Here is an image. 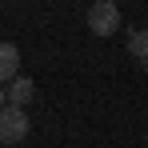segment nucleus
<instances>
[{
  "instance_id": "1",
  "label": "nucleus",
  "mask_w": 148,
  "mask_h": 148,
  "mask_svg": "<svg viewBox=\"0 0 148 148\" xmlns=\"http://www.w3.org/2000/svg\"><path fill=\"white\" fill-rule=\"evenodd\" d=\"M88 28H92L96 36H112V32L120 28V8H116L112 0H96V4L88 8Z\"/></svg>"
},
{
  "instance_id": "2",
  "label": "nucleus",
  "mask_w": 148,
  "mask_h": 148,
  "mask_svg": "<svg viewBox=\"0 0 148 148\" xmlns=\"http://www.w3.org/2000/svg\"><path fill=\"white\" fill-rule=\"evenodd\" d=\"M24 136H28V116H24V108L8 104V108L0 112V144H20Z\"/></svg>"
},
{
  "instance_id": "3",
  "label": "nucleus",
  "mask_w": 148,
  "mask_h": 148,
  "mask_svg": "<svg viewBox=\"0 0 148 148\" xmlns=\"http://www.w3.org/2000/svg\"><path fill=\"white\" fill-rule=\"evenodd\" d=\"M12 80H20V48L0 40V84H12Z\"/></svg>"
},
{
  "instance_id": "4",
  "label": "nucleus",
  "mask_w": 148,
  "mask_h": 148,
  "mask_svg": "<svg viewBox=\"0 0 148 148\" xmlns=\"http://www.w3.org/2000/svg\"><path fill=\"white\" fill-rule=\"evenodd\" d=\"M32 96H36V88H32V80H28V76H20V80H12V84H8V104L24 108Z\"/></svg>"
},
{
  "instance_id": "5",
  "label": "nucleus",
  "mask_w": 148,
  "mask_h": 148,
  "mask_svg": "<svg viewBox=\"0 0 148 148\" xmlns=\"http://www.w3.org/2000/svg\"><path fill=\"white\" fill-rule=\"evenodd\" d=\"M128 52H132V56L148 68V28H140V32H132V36H128Z\"/></svg>"
},
{
  "instance_id": "6",
  "label": "nucleus",
  "mask_w": 148,
  "mask_h": 148,
  "mask_svg": "<svg viewBox=\"0 0 148 148\" xmlns=\"http://www.w3.org/2000/svg\"><path fill=\"white\" fill-rule=\"evenodd\" d=\"M8 108V92H4V84H0V112Z\"/></svg>"
},
{
  "instance_id": "7",
  "label": "nucleus",
  "mask_w": 148,
  "mask_h": 148,
  "mask_svg": "<svg viewBox=\"0 0 148 148\" xmlns=\"http://www.w3.org/2000/svg\"><path fill=\"white\" fill-rule=\"evenodd\" d=\"M144 140H148V136H144Z\"/></svg>"
}]
</instances>
